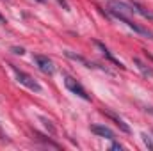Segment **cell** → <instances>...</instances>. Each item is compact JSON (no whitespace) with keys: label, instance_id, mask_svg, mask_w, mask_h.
I'll return each mask as SVG.
<instances>
[{"label":"cell","instance_id":"1","mask_svg":"<svg viewBox=\"0 0 153 151\" xmlns=\"http://www.w3.org/2000/svg\"><path fill=\"white\" fill-rule=\"evenodd\" d=\"M11 68H13V71H14V75H16V80H18L22 85H25L27 89H30V91H34V93H41V85H39V82L34 76H30L29 73L18 70V68L13 66V64H11Z\"/></svg>","mask_w":153,"mask_h":151},{"label":"cell","instance_id":"2","mask_svg":"<svg viewBox=\"0 0 153 151\" xmlns=\"http://www.w3.org/2000/svg\"><path fill=\"white\" fill-rule=\"evenodd\" d=\"M64 85H66V89H68L70 93L76 94L78 98H82V100H85V101H89V100H91V96L87 94L85 87H84V85H82L78 80H75L73 76H70V75L64 76Z\"/></svg>","mask_w":153,"mask_h":151},{"label":"cell","instance_id":"3","mask_svg":"<svg viewBox=\"0 0 153 151\" xmlns=\"http://www.w3.org/2000/svg\"><path fill=\"white\" fill-rule=\"evenodd\" d=\"M109 11L114 14L116 18H123V16H126V18H130L132 14H134V9H132V5L130 4H126V2H117V0H112V2H109Z\"/></svg>","mask_w":153,"mask_h":151},{"label":"cell","instance_id":"4","mask_svg":"<svg viewBox=\"0 0 153 151\" xmlns=\"http://www.w3.org/2000/svg\"><path fill=\"white\" fill-rule=\"evenodd\" d=\"M34 62H36V66L45 75H53L55 73V66H53V62L46 55H34Z\"/></svg>","mask_w":153,"mask_h":151},{"label":"cell","instance_id":"5","mask_svg":"<svg viewBox=\"0 0 153 151\" xmlns=\"http://www.w3.org/2000/svg\"><path fill=\"white\" fill-rule=\"evenodd\" d=\"M117 20H121L123 23H126L134 32H137V34H141V36H144V38H150V39H153V34L148 30V29H144V27H141L139 23H135L132 18H126V16H123V18H117Z\"/></svg>","mask_w":153,"mask_h":151},{"label":"cell","instance_id":"6","mask_svg":"<svg viewBox=\"0 0 153 151\" xmlns=\"http://www.w3.org/2000/svg\"><path fill=\"white\" fill-rule=\"evenodd\" d=\"M102 114H103V115H107L111 121H114V124L119 128V130H121V132H125V133H130V126H128V124H126V123H125V121H123L119 115H117V114L111 112V110H107V109H103V110H102Z\"/></svg>","mask_w":153,"mask_h":151},{"label":"cell","instance_id":"7","mask_svg":"<svg viewBox=\"0 0 153 151\" xmlns=\"http://www.w3.org/2000/svg\"><path fill=\"white\" fill-rule=\"evenodd\" d=\"M91 132H93L94 135L103 137V139H109V141H114V139H116L114 132H112L111 128L103 126V124H93V126H91Z\"/></svg>","mask_w":153,"mask_h":151},{"label":"cell","instance_id":"8","mask_svg":"<svg viewBox=\"0 0 153 151\" xmlns=\"http://www.w3.org/2000/svg\"><path fill=\"white\" fill-rule=\"evenodd\" d=\"M94 44H96V46H98V48L102 50V53H103V55H105V57H107V59H109V61H111L112 64H114V66H117V68H121V70H125V66H123V62H119V61L116 59L114 55L111 53V50H109V48H107V46H105L103 43H100V41H94Z\"/></svg>","mask_w":153,"mask_h":151},{"label":"cell","instance_id":"9","mask_svg":"<svg viewBox=\"0 0 153 151\" xmlns=\"http://www.w3.org/2000/svg\"><path fill=\"white\" fill-rule=\"evenodd\" d=\"M134 64H135V68L143 73V76H146V78H153V68L150 66V64L143 62V61L137 59V57H134Z\"/></svg>","mask_w":153,"mask_h":151},{"label":"cell","instance_id":"10","mask_svg":"<svg viewBox=\"0 0 153 151\" xmlns=\"http://www.w3.org/2000/svg\"><path fill=\"white\" fill-rule=\"evenodd\" d=\"M128 4L132 5L134 13L141 14V16H143V18H146V20H153V13H152V11H148L146 7H143L141 4H137V2H128Z\"/></svg>","mask_w":153,"mask_h":151},{"label":"cell","instance_id":"11","mask_svg":"<svg viewBox=\"0 0 153 151\" xmlns=\"http://www.w3.org/2000/svg\"><path fill=\"white\" fill-rule=\"evenodd\" d=\"M64 55L68 57V59H73V61H76V62H80V64H84L85 68H96V64H93V62H89V61H85L82 55H76V53H73V52H70V50H66L64 52Z\"/></svg>","mask_w":153,"mask_h":151},{"label":"cell","instance_id":"12","mask_svg":"<svg viewBox=\"0 0 153 151\" xmlns=\"http://www.w3.org/2000/svg\"><path fill=\"white\" fill-rule=\"evenodd\" d=\"M34 137L38 139V141H41L45 146H50V148H55V150H61V146L57 144V142H53V141H50V139H46L43 133H39V132H34Z\"/></svg>","mask_w":153,"mask_h":151},{"label":"cell","instance_id":"13","mask_svg":"<svg viewBox=\"0 0 153 151\" xmlns=\"http://www.w3.org/2000/svg\"><path fill=\"white\" fill-rule=\"evenodd\" d=\"M39 119L43 121V124H45V126L48 128V132H50V133H55V128H53V124H52V121H48V119H46L45 115H39Z\"/></svg>","mask_w":153,"mask_h":151},{"label":"cell","instance_id":"14","mask_svg":"<svg viewBox=\"0 0 153 151\" xmlns=\"http://www.w3.org/2000/svg\"><path fill=\"white\" fill-rule=\"evenodd\" d=\"M141 137H143V141H144V144H146V146H148V148H150V150L153 151V141H152V139H150V137H148L146 133H143Z\"/></svg>","mask_w":153,"mask_h":151},{"label":"cell","instance_id":"15","mask_svg":"<svg viewBox=\"0 0 153 151\" xmlns=\"http://www.w3.org/2000/svg\"><path fill=\"white\" fill-rule=\"evenodd\" d=\"M11 52H13V53H16V55H23V53H25V50H23V48H18V46H13V48H11Z\"/></svg>","mask_w":153,"mask_h":151},{"label":"cell","instance_id":"16","mask_svg":"<svg viewBox=\"0 0 153 151\" xmlns=\"http://www.w3.org/2000/svg\"><path fill=\"white\" fill-rule=\"evenodd\" d=\"M57 2H59V4L66 9V11H70V5H68V2H66V0H57Z\"/></svg>","mask_w":153,"mask_h":151},{"label":"cell","instance_id":"17","mask_svg":"<svg viewBox=\"0 0 153 151\" xmlns=\"http://www.w3.org/2000/svg\"><path fill=\"white\" fill-rule=\"evenodd\" d=\"M112 150H123V146L117 144V142H114V144H112Z\"/></svg>","mask_w":153,"mask_h":151},{"label":"cell","instance_id":"18","mask_svg":"<svg viewBox=\"0 0 153 151\" xmlns=\"http://www.w3.org/2000/svg\"><path fill=\"white\" fill-rule=\"evenodd\" d=\"M144 110H146V112H150L153 115V107H148V105H146V107H144Z\"/></svg>","mask_w":153,"mask_h":151},{"label":"cell","instance_id":"19","mask_svg":"<svg viewBox=\"0 0 153 151\" xmlns=\"http://www.w3.org/2000/svg\"><path fill=\"white\" fill-rule=\"evenodd\" d=\"M0 139H2V141L5 139V135H4V132H2V128H0ZM5 141H7V139H5Z\"/></svg>","mask_w":153,"mask_h":151},{"label":"cell","instance_id":"20","mask_svg":"<svg viewBox=\"0 0 153 151\" xmlns=\"http://www.w3.org/2000/svg\"><path fill=\"white\" fill-rule=\"evenodd\" d=\"M0 23H4V25H5V23H7V21H5V18H4V16H2V14H0Z\"/></svg>","mask_w":153,"mask_h":151},{"label":"cell","instance_id":"21","mask_svg":"<svg viewBox=\"0 0 153 151\" xmlns=\"http://www.w3.org/2000/svg\"><path fill=\"white\" fill-rule=\"evenodd\" d=\"M36 2H41V4H45V2H46V0H36Z\"/></svg>","mask_w":153,"mask_h":151},{"label":"cell","instance_id":"22","mask_svg":"<svg viewBox=\"0 0 153 151\" xmlns=\"http://www.w3.org/2000/svg\"><path fill=\"white\" fill-rule=\"evenodd\" d=\"M7 2H11V0H7Z\"/></svg>","mask_w":153,"mask_h":151}]
</instances>
